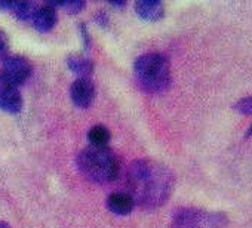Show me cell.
Returning a JSON list of instances; mask_svg holds the SVG:
<instances>
[{"label": "cell", "instance_id": "6da1fadb", "mask_svg": "<svg viewBox=\"0 0 252 228\" xmlns=\"http://www.w3.org/2000/svg\"><path fill=\"white\" fill-rule=\"evenodd\" d=\"M175 187L172 171L150 159L134 160L126 172V193L143 209L163 206Z\"/></svg>", "mask_w": 252, "mask_h": 228}, {"label": "cell", "instance_id": "7a4b0ae2", "mask_svg": "<svg viewBox=\"0 0 252 228\" xmlns=\"http://www.w3.org/2000/svg\"><path fill=\"white\" fill-rule=\"evenodd\" d=\"M79 172L91 182L110 184L119 178L120 160L108 147H86L76 159Z\"/></svg>", "mask_w": 252, "mask_h": 228}, {"label": "cell", "instance_id": "3957f363", "mask_svg": "<svg viewBox=\"0 0 252 228\" xmlns=\"http://www.w3.org/2000/svg\"><path fill=\"white\" fill-rule=\"evenodd\" d=\"M134 73L141 89L149 93H163L172 83L169 59L159 52L140 55L134 62Z\"/></svg>", "mask_w": 252, "mask_h": 228}, {"label": "cell", "instance_id": "277c9868", "mask_svg": "<svg viewBox=\"0 0 252 228\" xmlns=\"http://www.w3.org/2000/svg\"><path fill=\"white\" fill-rule=\"evenodd\" d=\"M228 219L222 212H209L197 207L178 209L171 222V228H227Z\"/></svg>", "mask_w": 252, "mask_h": 228}, {"label": "cell", "instance_id": "5b68a950", "mask_svg": "<svg viewBox=\"0 0 252 228\" xmlns=\"http://www.w3.org/2000/svg\"><path fill=\"white\" fill-rule=\"evenodd\" d=\"M33 65L23 55H8L3 59V70L0 71V82L14 87H21L32 76Z\"/></svg>", "mask_w": 252, "mask_h": 228}, {"label": "cell", "instance_id": "8992f818", "mask_svg": "<svg viewBox=\"0 0 252 228\" xmlns=\"http://www.w3.org/2000/svg\"><path fill=\"white\" fill-rule=\"evenodd\" d=\"M96 96V89L89 77H77L70 86V99L77 108H89Z\"/></svg>", "mask_w": 252, "mask_h": 228}, {"label": "cell", "instance_id": "52a82bcc", "mask_svg": "<svg viewBox=\"0 0 252 228\" xmlns=\"http://www.w3.org/2000/svg\"><path fill=\"white\" fill-rule=\"evenodd\" d=\"M23 95L18 87L0 82V110L17 114L23 110Z\"/></svg>", "mask_w": 252, "mask_h": 228}, {"label": "cell", "instance_id": "ba28073f", "mask_svg": "<svg viewBox=\"0 0 252 228\" xmlns=\"http://www.w3.org/2000/svg\"><path fill=\"white\" fill-rule=\"evenodd\" d=\"M58 23V11L51 5V3H45V5H39L36 15L32 21L33 27L39 31V33H49L54 30V27Z\"/></svg>", "mask_w": 252, "mask_h": 228}, {"label": "cell", "instance_id": "9c48e42d", "mask_svg": "<svg viewBox=\"0 0 252 228\" xmlns=\"http://www.w3.org/2000/svg\"><path fill=\"white\" fill-rule=\"evenodd\" d=\"M137 15L146 21H160L165 17V5L159 0H138L134 5Z\"/></svg>", "mask_w": 252, "mask_h": 228}, {"label": "cell", "instance_id": "30bf717a", "mask_svg": "<svg viewBox=\"0 0 252 228\" xmlns=\"http://www.w3.org/2000/svg\"><path fill=\"white\" fill-rule=\"evenodd\" d=\"M135 201L134 199L126 193V191H116L111 193L107 199V207L110 212H113L114 215L119 216H126L129 215L134 207H135Z\"/></svg>", "mask_w": 252, "mask_h": 228}, {"label": "cell", "instance_id": "8fae6325", "mask_svg": "<svg viewBox=\"0 0 252 228\" xmlns=\"http://www.w3.org/2000/svg\"><path fill=\"white\" fill-rule=\"evenodd\" d=\"M67 67L71 73L79 77H89L94 73V61L83 54H70L65 59Z\"/></svg>", "mask_w": 252, "mask_h": 228}, {"label": "cell", "instance_id": "7c38bea8", "mask_svg": "<svg viewBox=\"0 0 252 228\" xmlns=\"http://www.w3.org/2000/svg\"><path fill=\"white\" fill-rule=\"evenodd\" d=\"M110 138V131L104 125H95L88 132V141L92 147H108Z\"/></svg>", "mask_w": 252, "mask_h": 228}, {"label": "cell", "instance_id": "4fadbf2b", "mask_svg": "<svg viewBox=\"0 0 252 228\" xmlns=\"http://www.w3.org/2000/svg\"><path fill=\"white\" fill-rule=\"evenodd\" d=\"M39 5L34 2H15L12 14L17 17V20L23 21V23H32L36 11H37Z\"/></svg>", "mask_w": 252, "mask_h": 228}, {"label": "cell", "instance_id": "5bb4252c", "mask_svg": "<svg viewBox=\"0 0 252 228\" xmlns=\"http://www.w3.org/2000/svg\"><path fill=\"white\" fill-rule=\"evenodd\" d=\"M55 9L57 6L63 8L67 14L70 15H76V14H80L85 8H86V3L82 2V0H67V2H57V3H51Z\"/></svg>", "mask_w": 252, "mask_h": 228}, {"label": "cell", "instance_id": "9a60e30c", "mask_svg": "<svg viewBox=\"0 0 252 228\" xmlns=\"http://www.w3.org/2000/svg\"><path fill=\"white\" fill-rule=\"evenodd\" d=\"M234 110L239 111L243 116H252V96L242 98L234 104Z\"/></svg>", "mask_w": 252, "mask_h": 228}, {"label": "cell", "instance_id": "2e32d148", "mask_svg": "<svg viewBox=\"0 0 252 228\" xmlns=\"http://www.w3.org/2000/svg\"><path fill=\"white\" fill-rule=\"evenodd\" d=\"M79 31H80V37H82V43H83V49L89 51L91 45H92V39L88 30V26L85 23H79Z\"/></svg>", "mask_w": 252, "mask_h": 228}, {"label": "cell", "instance_id": "e0dca14e", "mask_svg": "<svg viewBox=\"0 0 252 228\" xmlns=\"http://www.w3.org/2000/svg\"><path fill=\"white\" fill-rule=\"evenodd\" d=\"M9 52V39L3 30H0V59H5Z\"/></svg>", "mask_w": 252, "mask_h": 228}, {"label": "cell", "instance_id": "ac0fdd59", "mask_svg": "<svg viewBox=\"0 0 252 228\" xmlns=\"http://www.w3.org/2000/svg\"><path fill=\"white\" fill-rule=\"evenodd\" d=\"M94 20H95V23L98 24V26H101V27H107L108 26V23H110V17H108V14L105 12V11H96V14L94 15Z\"/></svg>", "mask_w": 252, "mask_h": 228}, {"label": "cell", "instance_id": "d6986e66", "mask_svg": "<svg viewBox=\"0 0 252 228\" xmlns=\"http://www.w3.org/2000/svg\"><path fill=\"white\" fill-rule=\"evenodd\" d=\"M15 2H0V11L3 12H12Z\"/></svg>", "mask_w": 252, "mask_h": 228}, {"label": "cell", "instance_id": "ffe728a7", "mask_svg": "<svg viewBox=\"0 0 252 228\" xmlns=\"http://www.w3.org/2000/svg\"><path fill=\"white\" fill-rule=\"evenodd\" d=\"M110 6H113V8H125L126 2H110Z\"/></svg>", "mask_w": 252, "mask_h": 228}, {"label": "cell", "instance_id": "44dd1931", "mask_svg": "<svg viewBox=\"0 0 252 228\" xmlns=\"http://www.w3.org/2000/svg\"><path fill=\"white\" fill-rule=\"evenodd\" d=\"M0 228H12L8 222H5V221H0Z\"/></svg>", "mask_w": 252, "mask_h": 228}, {"label": "cell", "instance_id": "7402d4cb", "mask_svg": "<svg viewBox=\"0 0 252 228\" xmlns=\"http://www.w3.org/2000/svg\"><path fill=\"white\" fill-rule=\"evenodd\" d=\"M246 137H252V125H251V128H249V131L246 132Z\"/></svg>", "mask_w": 252, "mask_h": 228}]
</instances>
